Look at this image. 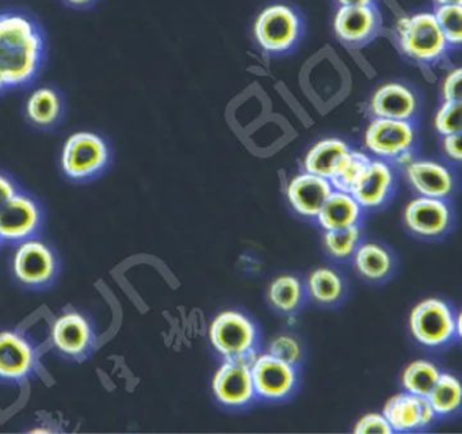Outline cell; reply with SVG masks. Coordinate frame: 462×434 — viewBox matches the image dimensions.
I'll list each match as a JSON object with an SVG mask.
<instances>
[{"mask_svg":"<svg viewBox=\"0 0 462 434\" xmlns=\"http://www.w3.org/2000/svg\"><path fill=\"white\" fill-rule=\"evenodd\" d=\"M44 42L33 22L18 14L0 15V79L21 86L36 76Z\"/></svg>","mask_w":462,"mask_h":434,"instance_id":"obj_1","label":"cell"},{"mask_svg":"<svg viewBox=\"0 0 462 434\" xmlns=\"http://www.w3.org/2000/svg\"><path fill=\"white\" fill-rule=\"evenodd\" d=\"M400 48L410 59L424 64L439 61L448 46L434 14L419 13L397 22Z\"/></svg>","mask_w":462,"mask_h":434,"instance_id":"obj_2","label":"cell"},{"mask_svg":"<svg viewBox=\"0 0 462 434\" xmlns=\"http://www.w3.org/2000/svg\"><path fill=\"white\" fill-rule=\"evenodd\" d=\"M301 33V16L293 7L282 3L262 10L254 24L256 42L267 53L281 54L291 51L299 42Z\"/></svg>","mask_w":462,"mask_h":434,"instance_id":"obj_3","label":"cell"},{"mask_svg":"<svg viewBox=\"0 0 462 434\" xmlns=\"http://www.w3.org/2000/svg\"><path fill=\"white\" fill-rule=\"evenodd\" d=\"M109 162V148L101 136L93 132H77L69 136L61 152V167L69 178H91L104 170Z\"/></svg>","mask_w":462,"mask_h":434,"instance_id":"obj_4","label":"cell"},{"mask_svg":"<svg viewBox=\"0 0 462 434\" xmlns=\"http://www.w3.org/2000/svg\"><path fill=\"white\" fill-rule=\"evenodd\" d=\"M254 352L240 357L226 358L213 377V392L226 406H243L255 396L251 363L255 360Z\"/></svg>","mask_w":462,"mask_h":434,"instance_id":"obj_5","label":"cell"},{"mask_svg":"<svg viewBox=\"0 0 462 434\" xmlns=\"http://www.w3.org/2000/svg\"><path fill=\"white\" fill-rule=\"evenodd\" d=\"M411 331L416 341L426 346H439L456 335V319L448 304L427 298L411 312Z\"/></svg>","mask_w":462,"mask_h":434,"instance_id":"obj_6","label":"cell"},{"mask_svg":"<svg viewBox=\"0 0 462 434\" xmlns=\"http://www.w3.org/2000/svg\"><path fill=\"white\" fill-rule=\"evenodd\" d=\"M209 338L216 350L226 358L240 357L254 352L256 328L245 315L224 311L213 319Z\"/></svg>","mask_w":462,"mask_h":434,"instance_id":"obj_7","label":"cell"},{"mask_svg":"<svg viewBox=\"0 0 462 434\" xmlns=\"http://www.w3.org/2000/svg\"><path fill=\"white\" fill-rule=\"evenodd\" d=\"M381 15L375 5H340L334 16L337 40L351 48L369 43L380 32Z\"/></svg>","mask_w":462,"mask_h":434,"instance_id":"obj_8","label":"cell"},{"mask_svg":"<svg viewBox=\"0 0 462 434\" xmlns=\"http://www.w3.org/2000/svg\"><path fill=\"white\" fill-rule=\"evenodd\" d=\"M13 268L21 282L40 287L55 277L56 257L47 244L37 239H26L15 250Z\"/></svg>","mask_w":462,"mask_h":434,"instance_id":"obj_9","label":"cell"},{"mask_svg":"<svg viewBox=\"0 0 462 434\" xmlns=\"http://www.w3.org/2000/svg\"><path fill=\"white\" fill-rule=\"evenodd\" d=\"M255 395L264 399L286 398L296 384L297 374L294 365L273 357L272 354L256 355L251 363Z\"/></svg>","mask_w":462,"mask_h":434,"instance_id":"obj_10","label":"cell"},{"mask_svg":"<svg viewBox=\"0 0 462 434\" xmlns=\"http://www.w3.org/2000/svg\"><path fill=\"white\" fill-rule=\"evenodd\" d=\"M415 143V129L410 121L375 118L365 133V146L375 156L396 157L410 151Z\"/></svg>","mask_w":462,"mask_h":434,"instance_id":"obj_11","label":"cell"},{"mask_svg":"<svg viewBox=\"0 0 462 434\" xmlns=\"http://www.w3.org/2000/svg\"><path fill=\"white\" fill-rule=\"evenodd\" d=\"M42 212L36 201L15 193L0 208V241H23L39 230Z\"/></svg>","mask_w":462,"mask_h":434,"instance_id":"obj_12","label":"cell"},{"mask_svg":"<svg viewBox=\"0 0 462 434\" xmlns=\"http://www.w3.org/2000/svg\"><path fill=\"white\" fill-rule=\"evenodd\" d=\"M404 220L412 232L420 236L442 235L451 222V212L448 203L442 198L420 197L413 198L405 206Z\"/></svg>","mask_w":462,"mask_h":434,"instance_id":"obj_13","label":"cell"},{"mask_svg":"<svg viewBox=\"0 0 462 434\" xmlns=\"http://www.w3.org/2000/svg\"><path fill=\"white\" fill-rule=\"evenodd\" d=\"M383 415L393 431H408L430 425L437 414L427 396L404 392L397 393L386 401Z\"/></svg>","mask_w":462,"mask_h":434,"instance_id":"obj_14","label":"cell"},{"mask_svg":"<svg viewBox=\"0 0 462 434\" xmlns=\"http://www.w3.org/2000/svg\"><path fill=\"white\" fill-rule=\"evenodd\" d=\"M394 176L391 165L383 160H370L351 189L350 194L362 208H377L388 200Z\"/></svg>","mask_w":462,"mask_h":434,"instance_id":"obj_15","label":"cell"},{"mask_svg":"<svg viewBox=\"0 0 462 434\" xmlns=\"http://www.w3.org/2000/svg\"><path fill=\"white\" fill-rule=\"evenodd\" d=\"M332 192L334 187L328 179L305 171L291 179L288 186V198L297 213L316 217Z\"/></svg>","mask_w":462,"mask_h":434,"instance_id":"obj_16","label":"cell"},{"mask_svg":"<svg viewBox=\"0 0 462 434\" xmlns=\"http://www.w3.org/2000/svg\"><path fill=\"white\" fill-rule=\"evenodd\" d=\"M418 97L402 83H386L375 90L372 98V113L375 118L410 121L418 111Z\"/></svg>","mask_w":462,"mask_h":434,"instance_id":"obj_17","label":"cell"},{"mask_svg":"<svg viewBox=\"0 0 462 434\" xmlns=\"http://www.w3.org/2000/svg\"><path fill=\"white\" fill-rule=\"evenodd\" d=\"M411 186L420 195L431 198H442L453 192V175L445 165L431 160H413L405 165Z\"/></svg>","mask_w":462,"mask_h":434,"instance_id":"obj_18","label":"cell"},{"mask_svg":"<svg viewBox=\"0 0 462 434\" xmlns=\"http://www.w3.org/2000/svg\"><path fill=\"white\" fill-rule=\"evenodd\" d=\"M36 354L33 347L20 334L0 333V377L20 380L33 371Z\"/></svg>","mask_w":462,"mask_h":434,"instance_id":"obj_19","label":"cell"},{"mask_svg":"<svg viewBox=\"0 0 462 434\" xmlns=\"http://www.w3.org/2000/svg\"><path fill=\"white\" fill-rule=\"evenodd\" d=\"M52 339L55 346L64 354L79 358L90 349L93 331L83 315L67 312L53 325Z\"/></svg>","mask_w":462,"mask_h":434,"instance_id":"obj_20","label":"cell"},{"mask_svg":"<svg viewBox=\"0 0 462 434\" xmlns=\"http://www.w3.org/2000/svg\"><path fill=\"white\" fill-rule=\"evenodd\" d=\"M361 214L362 206L350 193L334 190L316 219L324 230L334 231L358 225Z\"/></svg>","mask_w":462,"mask_h":434,"instance_id":"obj_21","label":"cell"},{"mask_svg":"<svg viewBox=\"0 0 462 434\" xmlns=\"http://www.w3.org/2000/svg\"><path fill=\"white\" fill-rule=\"evenodd\" d=\"M348 152L350 148L347 144L339 138H326L319 141L305 156V171L321 178L329 179Z\"/></svg>","mask_w":462,"mask_h":434,"instance_id":"obj_22","label":"cell"},{"mask_svg":"<svg viewBox=\"0 0 462 434\" xmlns=\"http://www.w3.org/2000/svg\"><path fill=\"white\" fill-rule=\"evenodd\" d=\"M61 114V100L50 87H40L26 100V116L37 127H51Z\"/></svg>","mask_w":462,"mask_h":434,"instance_id":"obj_23","label":"cell"},{"mask_svg":"<svg viewBox=\"0 0 462 434\" xmlns=\"http://www.w3.org/2000/svg\"><path fill=\"white\" fill-rule=\"evenodd\" d=\"M354 263L356 270L369 279L383 278L392 269L391 255L383 247L375 243H365L356 247Z\"/></svg>","mask_w":462,"mask_h":434,"instance_id":"obj_24","label":"cell"},{"mask_svg":"<svg viewBox=\"0 0 462 434\" xmlns=\"http://www.w3.org/2000/svg\"><path fill=\"white\" fill-rule=\"evenodd\" d=\"M439 369L427 360H416L402 372V387L407 392L427 396L439 379Z\"/></svg>","mask_w":462,"mask_h":434,"instance_id":"obj_25","label":"cell"},{"mask_svg":"<svg viewBox=\"0 0 462 434\" xmlns=\"http://www.w3.org/2000/svg\"><path fill=\"white\" fill-rule=\"evenodd\" d=\"M461 384L457 377L440 373L431 392L427 395L435 414L448 415L456 411L461 404Z\"/></svg>","mask_w":462,"mask_h":434,"instance_id":"obj_26","label":"cell"},{"mask_svg":"<svg viewBox=\"0 0 462 434\" xmlns=\"http://www.w3.org/2000/svg\"><path fill=\"white\" fill-rule=\"evenodd\" d=\"M308 289L319 303L331 304L342 296L343 281L332 269H316L308 278Z\"/></svg>","mask_w":462,"mask_h":434,"instance_id":"obj_27","label":"cell"},{"mask_svg":"<svg viewBox=\"0 0 462 434\" xmlns=\"http://www.w3.org/2000/svg\"><path fill=\"white\" fill-rule=\"evenodd\" d=\"M270 303L282 312H291L300 306L302 287L293 276H281L269 288Z\"/></svg>","mask_w":462,"mask_h":434,"instance_id":"obj_28","label":"cell"},{"mask_svg":"<svg viewBox=\"0 0 462 434\" xmlns=\"http://www.w3.org/2000/svg\"><path fill=\"white\" fill-rule=\"evenodd\" d=\"M369 162V156L362 154V152L351 151L350 149V152L346 155L345 159L340 163L339 167L335 171L334 175L328 179L334 190L350 193Z\"/></svg>","mask_w":462,"mask_h":434,"instance_id":"obj_29","label":"cell"},{"mask_svg":"<svg viewBox=\"0 0 462 434\" xmlns=\"http://www.w3.org/2000/svg\"><path fill=\"white\" fill-rule=\"evenodd\" d=\"M361 239L358 225L342 228V230L326 231L324 244L329 254L335 258H347L356 252Z\"/></svg>","mask_w":462,"mask_h":434,"instance_id":"obj_30","label":"cell"},{"mask_svg":"<svg viewBox=\"0 0 462 434\" xmlns=\"http://www.w3.org/2000/svg\"><path fill=\"white\" fill-rule=\"evenodd\" d=\"M435 19L448 41V46H459L462 42V5H438Z\"/></svg>","mask_w":462,"mask_h":434,"instance_id":"obj_31","label":"cell"},{"mask_svg":"<svg viewBox=\"0 0 462 434\" xmlns=\"http://www.w3.org/2000/svg\"><path fill=\"white\" fill-rule=\"evenodd\" d=\"M435 129L442 136L461 133L462 127V103L445 102L438 108L434 118Z\"/></svg>","mask_w":462,"mask_h":434,"instance_id":"obj_32","label":"cell"},{"mask_svg":"<svg viewBox=\"0 0 462 434\" xmlns=\"http://www.w3.org/2000/svg\"><path fill=\"white\" fill-rule=\"evenodd\" d=\"M269 354L291 365H296L301 360V347L293 336L281 335L270 342Z\"/></svg>","mask_w":462,"mask_h":434,"instance_id":"obj_33","label":"cell"},{"mask_svg":"<svg viewBox=\"0 0 462 434\" xmlns=\"http://www.w3.org/2000/svg\"><path fill=\"white\" fill-rule=\"evenodd\" d=\"M354 433L356 434H370V433H381V434H391L393 433V429L389 425L386 418L383 414H372L365 415L356 423L354 428Z\"/></svg>","mask_w":462,"mask_h":434,"instance_id":"obj_34","label":"cell"},{"mask_svg":"<svg viewBox=\"0 0 462 434\" xmlns=\"http://www.w3.org/2000/svg\"><path fill=\"white\" fill-rule=\"evenodd\" d=\"M461 68H454L443 79L442 97L445 102H461Z\"/></svg>","mask_w":462,"mask_h":434,"instance_id":"obj_35","label":"cell"},{"mask_svg":"<svg viewBox=\"0 0 462 434\" xmlns=\"http://www.w3.org/2000/svg\"><path fill=\"white\" fill-rule=\"evenodd\" d=\"M443 151L454 162H461V133L443 136Z\"/></svg>","mask_w":462,"mask_h":434,"instance_id":"obj_36","label":"cell"},{"mask_svg":"<svg viewBox=\"0 0 462 434\" xmlns=\"http://www.w3.org/2000/svg\"><path fill=\"white\" fill-rule=\"evenodd\" d=\"M17 193L14 184L7 176L0 174V208Z\"/></svg>","mask_w":462,"mask_h":434,"instance_id":"obj_37","label":"cell"},{"mask_svg":"<svg viewBox=\"0 0 462 434\" xmlns=\"http://www.w3.org/2000/svg\"><path fill=\"white\" fill-rule=\"evenodd\" d=\"M339 5H373L375 0H337Z\"/></svg>","mask_w":462,"mask_h":434,"instance_id":"obj_38","label":"cell"},{"mask_svg":"<svg viewBox=\"0 0 462 434\" xmlns=\"http://www.w3.org/2000/svg\"><path fill=\"white\" fill-rule=\"evenodd\" d=\"M394 159L397 160V163L402 165H408L411 162H413V156L412 152L405 151L402 152V154L399 155V156L394 157Z\"/></svg>","mask_w":462,"mask_h":434,"instance_id":"obj_39","label":"cell"},{"mask_svg":"<svg viewBox=\"0 0 462 434\" xmlns=\"http://www.w3.org/2000/svg\"><path fill=\"white\" fill-rule=\"evenodd\" d=\"M438 5H462V0H434Z\"/></svg>","mask_w":462,"mask_h":434,"instance_id":"obj_40","label":"cell"},{"mask_svg":"<svg viewBox=\"0 0 462 434\" xmlns=\"http://www.w3.org/2000/svg\"><path fill=\"white\" fill-rule=\"evenodd\" d=\"M67 2L71 3V5H88V3L91 2V0H67Z\"/></svg>","mask_w":462,"mask_h":434,"instance_id":"obj_41","label":"cell"},{"mask_svg":"<svg viewBox=\"0 0 462 434\" xmlns=\"http://www.w3.org/2000/svg\"><path fill=\"white\" fill-rule=\"evenodd\" d=\"M5 87H6V84H5L4 81H2V79H0V91H2V90L5 89Z\"/></svg>","mask_w":462,"mask_h":434,"instance_id":"obj_42","label":"cell"}]
</instances>
